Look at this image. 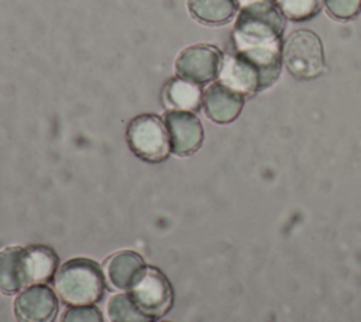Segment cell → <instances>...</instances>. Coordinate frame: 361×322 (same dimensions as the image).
Listing matches in <instances>:
<instances>
[{"label": "cell", "mask_w": 361, "mask_h": 322, "mask_svg": "<svg viewBox=\"0 0 361 322\" xmlns=\"http://www.w3.org/2000/svg\"><path fill=\"white\" fill-rule=\"evenodd\" d=\"M285 16L275 0H259L241 7L233 30L234 51L282 52Z\"/></svg>", "instance_id": "obj_1"}, {"label": "cell", "mask_w": 361, "mask_h": 322, "mask_svg": "<svg viewBox=\"0 0 361 322\" xmlns=\"http://www.w3.org/2000/svg\"><path fill=\"white\" fill-rule=\"evenodd\" d=\"M282 69V55H252L234 51L223 58L220 80L243 96L271 86Z\"/></svg>", "instance_id": "obj_2"}, {"label": "cell", "mask_w": 361, "mask_h": 322, "mask_svg": "<svg viewBox=\"0 0 361 322\" xmlns=\"http://www.w3.org/2000/svg\"><path fill=\"white\" fill-rule=\"evenodd\" d=\"M54 285L58 297L69 305H93L104 295V275L90 258H71L59 266Z\"/></svg>", "instance_id": "obj_3"}, {"label": "cell", "mask_w": 361, "mask_h": 322, "mask_svg": "<svg viewBox=\"0 0 361 322\" xmlns=\"http://www.w3.org/2000/svg\"><path fill=\"white\" fill-rule=\"evenodd\" d=\"M282 59L289 73L298 79H314L326 66L323 44L310 30H298L286 38Z\"/></svg>", "instance_id": "obj_4"}, {"label": "cell", "mask_w": 361, "mask_h": 322, "mask_svg": "<svg viewBox=\"0 0 361 322\" xmlns=\"http://www.w3.org/2000/svg\"><path fill=\"white\" fill-rule=\"evenodd\" d=\"M127 143L131 151L147 162L164 161L169 151V136L162 119L157 114H140L127 127Z\"/></svg>", "instance_id": "obj_5"}, {"label": "cell", "mask_w": 361, "mask_h": 322, "mask_svg": "<svg viewBox=\"0 0 361 322\" xmlns=\"http://www.w3.org/2000/svg\"><path fill=\"white\" fill-rule=\"evenodd\" d=\"M128 294L145 314L155 319L164 316L173 304L172 284L155 266H147L145 273Z\"/></svg>", "instance_id": "obj_6"}, {"label": "cell", "mask_w": 361, "mask_h": 322, "mask_svg": "<svg viewBox=\"0 0 361 322\" xmlns=\"http://www.w3.org/2000/svg\"><path fill=\"white\" fill-rule=\"evenodd\" d=\"M224 55L209 44H197L185 48L176 59L179 78L196 85L207 83L220 73Z\"/></svg>", "instance_id": "obj_7"}, {"label": "cell", "mask_w": 361, "mask_h": 322, "mask_svg": "<svg viewBox=\"0 0 361 322\" xmlns=\"http://www.w3.org/2000/svg\"><path fill=\"white\" fill-rule=\"evenodd\" d=\"M58 309V297L47 284L28 285L14 299V315L18 322H54Z\"/></svg>", "instance_id": "obj_8"}, {"label": "cell", "mask_w": 361, "mask_h": 322, "mask_svg": "<svg viewBox=\"0 0 361 322\" xmlns=\"http://www.w3.org/2000/svg\"><path fill=\"white\" fill-rule=\"evenodd\" d=\"M164 123L173 154L186 157L200 148L203 143V127L195 113L186 110H168L164 116Z\"/></svg>", "instance_id": "obj_9"}, {"label": "cell", "mask_w": 361, "mask_h": 322, "mask_svg": "<svg viewBox=\"0 0 361 322\" xmlns=\"http://www.w3.org/2000/svg\"><path fill=\"white\" fill-rule=\"evenodd\" d=\"M206 116L219 124L234 121L244 106V96L221 80L212 83L203 93Z\"/></svg>", "instance_id": "obj_10"}, {"label": "cell", "mask_w": 361, "mask_h": 322, "mask_svg": "<svg viewBox=\"0 0 361 322\" xmlns=\"http://www.w3.org/2000/svg\"><path fill=\"white\" fill-rule=\"evenodd\" d=\"M147 270L141 254L133 250H120L104 261L107 282L116 290L130 291Z\"/></svg>", "instance_id": "obj_11"}, {"label": "cell", "mask_w": 361, "mask_h": 322, "mask_svg": "<svg viewBox=\"0 0 361 322\" xmlns=\"http://www.w3.org/2000/svg\"><path fill=\"white\" fill-rule=\"evenodd\" d=\"M31 285L27 249L6 247L0 251V292L14 295Z\"/></svg>", "instance_id": "obj_12"}, {"label": "cell", "mask_w": 361, "mask_h": 322, "mask_svg": "<svg viewBox=\"0 0 361 322\" xmlns=\"http://www.w3.org/2000/svg\"><path fill=\"white\" fill-rule=\"evenodd\" d=\"M164 102L172 110L196 112L200 109L202 92L196 83L182 78H172L164 88Z\"/></svg>", "instance_id": "obj_13"}, {"label": "cell", "mask_w": 361, "mask_h": 322, "mask_svg": "<svg viewBox=\"0 0 361 322\" xmlns=\"http://www.w3.org/2000/svg\"><path fill=\"white\" fill-rule=\"evenodd\" d=\"M190 16L207 25H220L230 21L237 8V0H189Z\"/></svg>", "instance_id": "obj_14"}, {"label": "cell", "mask_w": 361, "mask_h": 322, "mask_svg": "<svg viewBox=\"0 0 361 322\" xmlns=\"http://www.w3.org/2000/svg\"><path fill=\"white\" fill-rule=\"evenodd\" d=\"M30 268V281L32 284H47L51 281L58 268L59 258L56 253L44 244H30L25 246Z\"/></svg>", "instance_id": "obj_15"}, {"label": "cell", "mask_w": 361, "mask_h": 322, "mask_svg": "<svg viewBox=\"0 0 361 322\" xmlns=\"http://www.w3.org/2000/svg\"><path fill=\"white\" fill-rule=\"evenodd\" d=\"M107 316L110 322H155L157 319L145 314L130 297L128 292L113 295L107 302Z\"/></svg>", "instance_id": "obj_16"}, {"label": "cell", "mask_w": 361, "mask_h": 322, "mask_svg": "<svg viewBox=\"0 0 361 322\" xmlns=\"http://www.w3.org/2000/svg\"><path fill=\"white\" fill-rule=\"evenodd\" d=\"M282 14L296 23L313 18L320 10V0H275Z\"/></svg>", "instance_id": "obj_17"}, {"label": "cell", "mask_w": 361, "mask_h": 322, "mask_svg": "<svg viewBox=\"0 0 361 322\" xmlns=\"http://www.w3.org/2000/svg\"><path fill=\"white\" fill-rule=\"evenodd\" d=\"M326 11L338 21H348L361 13V0H323Z\"/></svg>", "instance_id": "obj_18"}, {"label": "cell", "mask_w": 361, "mask_h": 322, "mask_svg": "<svg viewBox=\"0 0 361 322\" xmlns=\"http://www.w3.org/2000/svg\"><path fill=\"white\" fill-rule=\"evenodd\" d=\"M61 322H104V319L94 305H71L65 309Z\"/></svg>", "instance_id": "obj_19"}, {"label": "cell", "mask_w": 361, "mask_h": 322, "mask_svg": "<svg viewBox=\"0 0 361 322\" xmlns=\"http://www.w3.org/2000/svg\"><path fill=\"white\" fill-rule=\"evenodd\" d=\"M254 1H259V0H237L238 6H241V7H244V6H247V4H251V3H254Z\"/></svg>", "instance_id": "obj_20"}]
</instances>
